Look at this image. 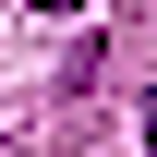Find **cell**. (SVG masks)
I'll list each match as a JSON object with an SVG mask.
<instances>
[{"label": "cell", "instance_id": "obj_1", "mask_svg": "<svg viewBox=\"0 0 157 157\" xmlns=\"http://www.w3.org/2000/svg\"><path fill=\"white\" fill-rule=\"evenodd\" d=\"M36 12H85V0H36Z\"/></svg>", "mask_w": 157, "mask_h": 157}, {"label": "cell", "instance_id": "obj_2", "mask_svg": "<svg viewBox=\"0 0 157 157\" xmlns=\"http://www.w3.org/2000/svg\"><path fill=\"white\" fill-rule=\"evenodd\" d=\"M145 157H157V109H145Z\"/></svg>", "mask_w": 157, "mask_h": 157}]
</instances>
